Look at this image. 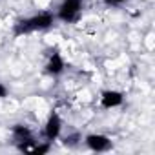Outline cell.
<instances>
[{
  "label": "cell",
  "instance_id": "1",
  "mask_svg": "<svg viewBox=\"0 0 155 155\" xmlns=\"http://www.w3.org/2000/svg\"><path fill=\"white\" fill-rule=\"evenodd\" d=\"M55 20H57L55 13H49V11H42V13L20 18L13 24V37L18 38V37L31 35V33H37V31H48L49 28H53Z\"/></svg>",
  "mask_w": 155,
  "mask_h": 155
},
{
  "label": "cell",
  "instance_id": "2",
  "mask_svg": "<svg viewBox=\"0 0 155 155\" xmlns=\"http://www.w3.org/2000/svg\"><path fill=\"white\" fill-rule=\"evenodd\" d=\"M84 13V0H62L57 8V20L64 24H77Z\"/></svg>",
  "mask_w": 155,
  "mask_h": 155
},
{
  "label": "cell",
  "instance_id": "3",
  "mask_svg": "<svg viewBox=\"0 0 155 155\" xmlns=\"http://www.w3.org/2000/svg\"><path fill=\"white\" fill-rule=\"evenodd\" d=\"M11 137H13V142H15L17 150L22 151V153H31L33 146L37 144L33 131L26 124H15L11 128Z\"/></svg>",
  "mask_w": 155,
  "mask_h": 155
},
{
  "label": "cell",
  "instance_id": "4",
  "mask_svg": "<svg viewBox=\"0 0 155 155\" xmlns=\"http://www.w3.org/2000/svg\"><path fill=\"white\" fill-rule=\"evenodd\" d=\"M84 144L95 153H104V151H110L113 148L111 139L108 135H104V133H90V135H86Z\"/></svg>",
  "mask_w": 155,
  "mask_h": 155
},
{
  "label": "cell",
  "instance_id": "5",
  "mask_svg": "<svg viewBox=\"0 0 155 155\" xmlns=\"http://www.w3.org/2000/svg\"><path fill=\"white\" fill-rule=\"evenodd\" d=\"M44 69H46V73H48L49 77H60V75L64 73V69H66V60H64V57H62V53H60L58 49H53V51L49 53Z\"/></svg>",
  "mask_w": 155,
  "mask_h": 155
},
{
  "label": "cell",
  "instance_id": "6",
  "mask_svg": "<svg viewBox=\"0 0 155 155\" xmlns=\"http://www.w3.org/2000/svg\"><path fill=\"white\" fill-rule=\"evenodd\" d=\"M60 133H62V119L57 111H51L44 124V137H46V140L53 142L60 137Z\"/></svg>",
  "mask_w": 155,
  "mask_h": 155
},
{
  "label": "cell",
  "instance_id": "7",
  "mask_svg": "<svg viewBox=\"0 0 155 155\" xmlns=\"http://www.w3.org/2000/svg\"><path fill=\"white\" fill-rule=\"evenodd\" d=\"M101 108L102 110H113V108H119L122 106L124 102V93L119 91V90H104L101 93Z\"/></svg>",
  "mask_w": 155,
  "mask_h": 155
},
{
  "label": "cell",
  "instance_id": "8",
  "mask_svg": "<svg viewBox=\"0 0 155 155\" xmlns=\"http://www.w3.org/2000/svg\"><path fill=\"white\" fill-rule=\"evenodd\" d=\"M51 150V142L49 140H44V142H37L31 150V155H44Z\"/></svg>",
  "mask_w": 155,
  "mask_h": 155
},
{
  "label": "cell",
  "instance_id": "9",
  "mask_svg": "<svg viewBox=\"0 0 155 155\" xmlns=\"http://www.w3.org/2000/svg\"><path fill=\"white\" fill-rule=\"evenodd\" d=\"M79 140H82V137L79 133H71V135H66L64 137V144L69 146V148H75L77 144H79Z\"/></svg>",
  "mask_w": 155,
  "mask_h": 155
},
{
  "label": "cell",
  "instance_id": "10",
  "mask_svg": "<svg viewBox=\"0 0 155 155\" xmlns=\"http://www.w3.org/2000/svg\"><path fill=\"white\" fill-rule=\"evenodd\" d=\"M102 2L108 6V8H119V6H122V4H126L128 0H102Z\"/></svg>",
  "mask_w": 155,
  "mask_h": 155
},
{
  "label": "cell",
  "instance_id": "11",
  "mask_svg": "<svg viewBox=\"0 0 155 155\" xmlns=\"http://www.w3.org/2000/svg\"><path fill=\"white\" fill-rule=\"evenodd\" d=\"M8 93H9L8 86H6L4 82H0V99H6V97H8Z\"/></svg>",
  "mask_w": 155,
  "mask_h": 155
}]
</instances>
